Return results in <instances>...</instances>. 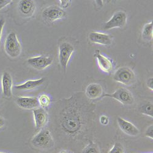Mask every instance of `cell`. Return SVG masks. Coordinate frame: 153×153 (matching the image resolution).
Returning <instances> with one entry per match:
<instances>
[{"mask_svg": "<svg viewBox=\"0 0 153 153\" xmlns=\"http://www.w3.org/2000/svg\"><path fill=\"white\" fill-rule=\"evenodd\" d=\"M5 125V120L4 119L0 116V128H1Z\"/></svg>", "mask_w": 153, "mask_h": 153, "instance_id": "cell-30", "label": "cell"}, {"mask_svg": "<svg viewBox=\"0 0 153 153\" xmlns=\"http://www.w3.org/2000/svg\"><path fill=\"white\" fill-rule=\"evenodd\" d=\"M35 128L36 130H41L48 122L49 116L45 108L39 107L33 110Z\"/></svg>", "mask_w": 153, "mask_h": 153, "instance_id": "cell-10", "label": "cell"}, {"mask_svg": "<svg viewBox=\"0 0 153 153\" xmlns=\"http://www.w3.org/2000/svg\"><path fill=\"white\" fill-rule=\"evenodd\" d=\"M117 123L121 131L127 135L137 137L140 134L139 129L134 124L129 121L118 117L117 118Z\"/></svg>", "mask_w": 153, "mask_h": 153, "instance_id": "cell-11", "label": "cell"}, {"mask_svg": "<svg viewBox=\"0 0 153 153\" xmlns=\"http://www.w3.org/2000/svg\"><path fill=\"white\" fill-rule=\"evenodd\" d=\"M12 1L11 0H0V10L10 4Z\"/></svg>", "mask_w": 153, "mask_h": 153, "instance_id": "cell-26", "label": "cell"}, {"mask_svg": "<svg viewBox=\"0 0 153 153\" xmlns=\"http://www.w3.org/2000/svg\"><path fill=\"white\" fill-rule=\"evenodd\" d=\"M28 65L37 71H42L50 66L53 62V58L50 56L41 55L28 59Z\"/></svg>", "mask_w": 153, "mask_h": 153, "instance_id": "cell-9", "label": "cell"}, {"mask_svg": "<svg viewBox=\"0 0 153 153\" xmlns=\"http://www.w3.org/2000/svg\"><path fill=\"white\" fill-rule=\"evenodd\" d=\"M38 99V102H39V106L41 108H46L50 106L51 104V99L47 94H41Z\"/></svg>", "mask_w": 153, "mask_h": 153, "instance_id": "cell-22", "label": "cell"}, {"mask_svg": "<svg viewBox=\"0 0 153 153\" xmlns=\"http://www.w3.org/2000/svg\"><path fill=\"white\" fill-rule=\"evenodd\" d=\"M108 153H125V149L120 142H116L109 151Z\"/></svg>", "mask_w": 153, "mask_h": 153, "instance_id": "cell-23", "label": "cell"}, {"mask_svg": "<svg viewBox=\"0 0 153 153\" xmlns=\"http://www.w3.org/2000/svg\"><path fill=\"white\" fill-rule=\"evenodd\" d=\"M111 97L119 101L124 105H132L134 103L132 94L124 88H120L112 94L104 93L101 98Z\"/></svg>", "mask_w": 153, "mask_h": 153, "instance_id": "cell-6", "label": "cell"}, {"mask_svg": "<svg viewBox=\"0 0 153 153\" xmlns=\"http://www.w3.org/2000/svg\"><path fill=\"white\" fill-rule=\"evenodd\" d=\"M142 39L146 42H151L153 37L152 22L148 23L144 25L142 30Z\"/></svg>", "mask_w": 153, "mask_h": 153, "instance_id": "cell-19", "label": "cell"}, {"mask_svg": "<svg viewBox=\"0 0 153 153\" xmlns=\"http://www.w3.org/2000/svg\"><path fill=\"white\" fill-rule=\"evenodd\" d=\"M96 105L82 92L59 99L53 107V131L69 142L86 141L95 129Z\"/></svg>", "mask_w": 153, "mask_h": 153, "instance_id": "cell-1", "label": "cell"}, {"mask_svg": "<svg viewBox=\"0 0 153 153\" xmlns=\"http://www.w3.org/2000/svg\"><path fill=\"white\" fill-rule=\"evenodd\" d=\"M145 136L150 139L153 138V125H150L145 131Z\"/></svg>", "mask_w": 153, "mask_h": 153, "instance_id": "cell-24", "label": "cell"}, {"mask_svg": "<svg viewBox=\"0 0 153 153\" xmlns=\"http://www.w3.org/2000/svg\"><path fill=\"white\" fill-rule=\"evenodd\" d=\"M127 15L124 11L119 10L114 12L111 19L103 24L105 30H111L116 28H123L127 23Z\"/></svg>", "mask_w": 153, "mask_h": 153, "instance_id": "cell-8", "label": "cell"}, {"mask_svg": "<svg viewBox=\"0 0 153 153\" xmlns=\"http://www.w3.org/2000/svg\"><path fill=\"white\" fill-rule=\"evenodd\" d=\"M5 25V20L4 19H0V41H1V38L3 33V30L4 28V26Z\"/></svg>", "mask_w": 153, "mask_h": 153, "instance_id": "cell-28", "label": "cell"}, {"mask_svg": "<svg viewBox=\"0 0 153 153\" xmlns=\"http://www.w3.org/2000/svg\"><path fill=\"white\" fill-rule=\"evenodd\" d=\"M151 153H152V152H151Z\"/></svg>", "mask_w": 153, "mask_h": 153, "instance_id": "cell-33", "label": "cell"}, {"mask_svg": "<svg viewBox=\"0 0 153 153\" xmlns=\"http://www.w3.org/2000/svg\"><path fill=\"white\" fill-rule=\"evenodd\" d=\"M16 103L20 108L25 110H34L39 107L38 99L35 97H18Z\"/></svg>", "mask_w": 153, "mask_h": 153, "instance_id": "cell-12", "label": "cell"}, {"mask_svg": "<svg viewBox=\"0 0 153 153\" xmlns=\"http://www.w3.org/2000/svg\"><path fill=\"white\" fill-rule=\"evenodd\" d=\"M18 9L24 17H31L35 12L36 5L31 0H22L19 3Z\"/></svg>", "mask_w": 153, "mask_h": 153, "instance_id": "cell-14", "label": "cell"}, {"mask_svg": "<svg viewBox=\"0 0 153 153\" xmlns=\"http://www.w3.org/2000/svg\"><path fill=\"white\" fill-rule=\"evenodd\" d=\"M59 153H70V152L67 150H62Z\"/></svg>", "mask_w": 153, "mask_h": 153, "instance_id": "cell-31", "label": "cell"}, {"mask_svg": "<svg viewBox=\"0 0 153 153\" xmlns=\"http://www.w3.org/2000/svg\"><path fill=\"white\" fill-rule=\"evenodd\" d=\"M4 50L10 58L19 57L22 53V45L14 32L10 33L6 37L4 42Z\"/></svg>", "mask_w": 153, "mask_h": 153, "instance_id": "cell-3", "label": "cell"}, {"mask_svg": "<svg viewBox=\"0 0 153 153\" xmlns=\"http://www.w3.org/2000/svg\"><path fill=\"white\" fill-rule=\"evenodd\" d=\"M146 85L150 90H151V91L153 90V79H152V77H150L149 79H148L147 80Z\"/></svg>", "mask_w": 153, "mask_h": 153, "instance_id": "cell-27", "label": "cell"}, {"mask_svg": "<svg viewBox=\"0 0 153 153\" xmlns=\"http://www.w3.org/2000/svg\"><path fill=\"white\" fill-rule=\"evenodd\" d=\"M74 47L68 42H62L59 45V62L62 69L66 71L72 54L74 52Z\"/></svg>", "mask_w": 153, "mask_h": 153, "instance_id": "cell-7", "label": "cell"}, {"mask_svg": "<svg viewBox=\"0 0 153 153\" xmlns=\"http://www.w3.org/2000/svg\"><path fill=\"white\" fill-rule=\"evenodd\" d=\"M70 3H71V1H60L61 6L62 8H66V7H68L69 6Z\"/></svg>", "mask_w": 153, "mask_h": 153, "instance_id": "cell-29", "label": "cell"}, {"mask_svg": "<svg viewBox=\"0 0 153 153\" xmlns=\"http://www.w3.org/2000/svg\"><path fill=\"white\" fill-rule=\"evenodd\" d=\"M82 153H100V151L99 146L91 140L83 149Z\"/></svg>", "mask_w": 153, "mask_h": 153, "instance_id": "cell-21", "label": "cell"}, {"mask_svg": "<svg viewBox=\"0 0 153 153\" xmlns=\"http://www.w3.org/2000/svg\"><path fill=\"white\" fill-rule=\"evenodd\" d=\"M89 40L91 42L103 45H109L112 44L113 39L111 36L107 34L92 31L88 36Z\"/></svg>", "mask_w": 153, "mask_h": 153, "instance_id": "cell-13", "label": "cell"}, {"mask_svg": "<svg viewBox=\"0 0 153 153\" xmlns=\"http://www.w3.org/2000/svg\"><path fill=\"white\" fill-rule=\"evenodd\" d=\"M31 143L34 147L41 149H51L55 145L53 137L47 129L40 130L33 137Z\"/></svg>", "mask_w": 153, "mask_h": 153, "instance_id": "cell-2", "label": "cell"}, {"mask_svg": "<svg viewBox=\"0 0 153 153\" xmlns=\"http://www.w3.org/2000/svg\"><path fill=\"white\" fill-rule=\"evenodd\" d=\"M99 121L102 125L107 126L109 123V118L105 115H102L99 118Z\"/></svg>", "mask_w": 153, "mask_h": 153, "instance_id": "cell-25", "label": "cell"}, {"mask_svg": "<svg viewBox=\"0 0 153 153\" xmlns=\"http://www.w3.org/2000/svg\"><path fill=\"white\" fill-rule=\"evenodd\" d=\"M94 56L96 58L98 65L102 71L106 73H109L113 70V66L111 60L102 55L99 50L96 51Z\"/></svg>", "mask_w": 153, "mask_h": 153, "instance_id": "cell-16", "label": "cell"}, {"mask_svg": "<svg viewBox=\"0 0 153 153\" xmlns=\"http://www.w3.org/2000/svg\"><path fill=\"white\" fill-rule=\"evenodd\" d=\"M74 153H76V152H74Z\"/></svg>", "mask_w": 153, "mask_h": 153, "instance_id": "cell-34", "label": "cell"}, {"mask_svg": "<svg viewBox=\"0 0 153 153\" xmlns=\"http://www.w3.org/2000/svg\"><path fill=\"white\" fill-rule=\"evenodd\" d=\"M66 16V11L56 5L47 7L42 12V17L44 21L47 23H52L58 19L65 18Z\"/></svg>", "mask_w": 153, "mask_h": 153, "instance_id": "cell-5", "label": "cell"}, {"mask_svg": "<svg viewBox=\"0 0 153 153\" xmlns=\"http://www.w3.org/2000/svg\"><path fill=\"white\" fill-rule=\"evenodd\" d=\"M12 86L13 81L11 75L8 72H4L1 76V87L4 96L10 98L12 95Z\"/></svg>", "mask_w": 153, "mask_h": 153, "instance_id": "cell-15", "label": "cell"}, {"mask_svg": "<svg viewBox=\"0 0 153 153\" xmlns=\"http://www.w3.org/2000/svg\"><path fill=\"white\" fill-rule=\"evenodd\" d=\"M139 111L145 115L153 117V105L151 102H145L139 107Z\"/></svg>", "mask_w": 153, "mask_h": 153, "instance_id": "cell-20", "label": "cell"}, {"mask_svg": "<svg viewBox=\"0 0 153 153\" xmlns=\"http://www.w3.org/2000/svg\"><path fill=\"white\" fill-rule=\"evenodd\" d=\"M103 94V88L102 86L100 84L94 83L86 87L85 94L88 99L93 100L101 97Z\"/></svg>", "mask_w": 153, "mask_h": 153, "instance_id": "cell-17", "label": "cell"}, {"mask_svg": "<svg viewBox=\"0 0 153 153\" xmlns=\"http://www.w3.org/2000/svg\"><path fill=\"white\" fill-rule=\"evenodd\" d=\"M45 78H41L37 80H28L20 85H17L14 86V88L17 90L24 91V90H34L41 86L45 82Z\"/></svg>", "mask_w": 153, "mask_h": 153, "instance_id": "cell-18", "label": "cell"}, {"mask_svg": "<svg viewBox=\"0 0 153 153\" xmlns=\"http://www.w3.org/2000/svg\"><path fill=\"white\" fill-rule=\"evenodd\" d=\"M0 153H4V152H0Z\"/></svg>", "mask_w": 153, "mask_h": 153, "instance_id": "cell-32", "label": "cell"}, {"mask_svg": "<svg viewBox=\"0 0 153 153\" xmlns=\"http://www.w3.org/2000/svg\"><path fill=\"white\" fill-rule=\"evenodd\" d=\"M113 80L126 86H131L136 82L134 71L127 67L119 68L113 75Z\"/></svg>", "mask_w": 153, "mask_h": 153, "instance_id": "cell-4", "label": "cell"}]
</instances>
